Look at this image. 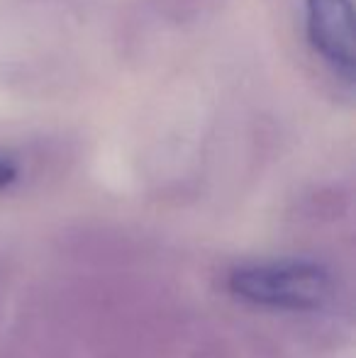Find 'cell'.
<instances>
[{
	"mask_svg": "<svg viewBox=\"0 0 356 358\" xmlns=\"http://www.w3.org/2000/svg\"><path fill=\"white\" fill-rule=\"evenodd\" d=\"M178 307L139 280H78L49 292L22 324V358H159Z\"/></svg>",
	"mask_w": 356,
	"mask_h": 358,
	"instance_id": "6da1fadb",
	"label": "cell"
},
{
	"mask_svg": "<svg viewBox=\"0 0 356 358\" xmlns=\"http://www.w3.org/2000/svg\"><path fill=\"white\" fill-rule=\"evenodd\" d=\"M227 290L262 310L310 317L337 307V278L310 259H262L237 264L227 273Z\"/></svg>",
	"mask_w": 356,
	"mask_h": 358,
	"instance_id": "7a4b0ae2",
	"label": "cell"
},
{
	"mask_svg": "<svg viewBox=\"0 0 356 358\" xmlns=\"http://www.w3.org/2000/svg\"><path fill=\"white\" fill-rule=\"evenodd\" d=\"M305 34L325 66L352 85L356 73L352 0H305Z\"/></svg>",
	"mask_w": 356,
	"mask_h": 358,
	"instance_id": "3957f363",
	"label": "cell"
},
{
	"mask_svg": "<svg viewBox=\"0 0 356 358\" xmlns=\"http://www.w3.org/2000/svg\"><path fill=\"white\" fill-rule=\"evenodd\" d=\"M66 166V149L59 144L0 146V195L34 188Z\"/></svg>",
	"mask_w": 356,
	"mask_h": 358,
	"instance_id": "277c9868",
	"label": "cell"
},
{
	"mask_svg": "<svg viewBox=\"0 0 356 358\" xmlns=\"http://www.w3.org/2000/svg\"><path fill=\"white\" fill-rule=\"evenodd\" d=\"M352 210V195L342 185H318L295 203V220L310 227L339 222Z\"/></svg>",
	"mask_w": 356,
	"mask_h": 358,
	"instance_id": "5b68a950",
	"label": "cell"
},
{
	"mask_svg": "<svg viewBox=\"0 0 356 358\" xmlns=\"http://www.w3.org/2000/svg\"><path fill=\"white\" fill-rule=\"evenodd\" d=\"M229 0H154V15L171 29H198L227 8Z\"/></svg>",
	"mask_w": 356,
	"mask_h": 358,
	"instance_id": "8992f818",
	"label": "cell"
},
{
	"mask_svg": "<svg viewBox=\"0 0 356 358\" xmlns=\"http://www.w3.org/2000/svg\"><path fill=\"white\" fill-rule=\"evenodd\" d=\"M5 290H8V273L3 271V264H0V305H3Z\"/></svg>",
	"mask_w": 356,
	"mask_h": 358,
	"instance_id": "52a82bcc",
	"label": "cell"
}]
</instances>
